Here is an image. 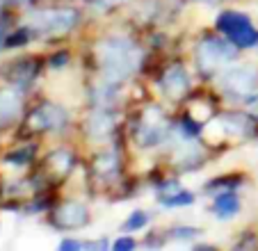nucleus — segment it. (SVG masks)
Returning a JSON list of instances; mask_svg holds the SVG:
<instances>
[{
    "label": "nucleus",
    "instance_id": "f257e3e1",
    "mask_svg": "<svg viewBox=\"0 0 258 251\" xmlns=\"http://www.w3.org/2000/svg\"><path fill=\"white\" fill-rule=\"evenodd\" d=\"M96 59L110 82L131 78L142 64V50L128 39H105L96 46Z\"/></svg>",
    "mask_w": 258,
    "mask_h": 251
},
{
    "label": "nucleus",
    "instance_id": "0eeeda50",
    "mask_svg": "<svg viewBox=\"0 0 258 251\" xmlns=\"http://www.w3.org/2000/svg\"><path fill=\"white\" fill-rule=\"evenodd\" d=\"M53 222L62 228H78L87 224V208L80 203H64L55 210Z\"/></svg>",
    "mask_w": 258,
    "mask_h": 251
},
{
    "label": "nucleus",
    "instance_id": "7ed1b4c3",
    "mask_svg": "<svg viewBox=\"0 0 258 251\" xmlns=\"http://www.w3.org/2000/svg\"><path fill=\"white\" fill-rule=\"evenodd\" d=\"M217 30L224 32L238 48H249V46H253L258 41V32L249 23L247 16L240 14V12H224V14H219Z\"/></svg>",
    "mask_w": 258,
    "mask_h": 251
},
{
    "label": "nucleus",
    "instance_id": "9b49d317",
    "mask_svg": "<svg viewBox=\"0 0 258 251\" xmlns=\"http://www.w3.org/2000/svg\"><path fill=\"white\" fill-rule=\"evenodd\" d=\"M213 210H215V215H217V217L229 219V217H233V215L240 210V201H238V197H235V194H219V197L215 199Z\"/></svg>",
    "mask_w": 258,
    "mask_h": 251
},
{
    "label": "nucleus",
    "instance_id": "1a4fd4ad",
    "mask_svg": "<svg viewBox=\"0 0 258 251\" xmlns=\"http://www.w3.org/2000/svg\"><path fill=\"white\" fill-rule=\"evenodd\" d=\"M23 98L16 89H0V126H7L19 116Z\"/></svg>",
    "mask_w": 258,
    "mask_h": 251
},
{
    "label": "nucleus",
    "instance_id": "20e7f679",
    "mask_svg": "<svg viewBox=\"0 0 258 251\" xmlns=\"http://www.w3.org/2000/svg\"><path fill=\"white\" fill-rule=\"evenodd\" d=\"M219 85L222 89L233 96H249V94L258 92V69L242 64V67L226 69L219 76Z\"/></svg>",
    "mask_w": 258,
    "mask_h": 251
},
{
    "label": "nucleus",
    "instance_id": "39448f33",
    "mask_svg": "<svg viewBox=\"0 0 258 251\" xmlns=\"http://www.w3.org/2000/svg\"><path fill=\"white\" fill-rule=\"evenodd\" d=\"M235 55H238L235 44L219 41V39H206L199 46V64L204 71H215V69L224 67L231 59H235Z\"/></svg>",
    "mask_w": 258,
    "mask_h": 251
},
{
    "label": "nucleus",
    "instance_id": "4468645a",
    "mask_svg": "<svg viewBox=\"0 0 258 251\" xmlns=\"http://www.w3.org/2000/svg\"><path fill=\"white\" fill-rule=\"evenodd\" d=\"M50 164H53V169L57 171V174H64V171L71 167V155L64 153V151H59V153L50 155Z\"/></svg>",
    "mask_w": 258,
    "mask_h": 251
},
{
    "label": "nucleus",
    "instance_id": "f03ea898",
    "mask_svg": "<svg viewBox=\"0 0 258 251\" xmlns=\"http://www.w3.org/2000/svg\"><path fill=\"white\" fill-rule=\"evenodd\" d=\"M30 28L41 34H67L78 23V12L73 10H41L30 16Z\"/></svg>",
    "mask_w": 258,
    "mask_h": 251
},
{
    "label": "nucleus",
    "instance_id": "f3484780",
    "mask_svg": "<svg viewBox=\"0 0 258 251\" xmlns=\"http://www.w3.org/2000/svg\"><path fill=\"white\" fill-rule=\"evenodd\" d=\"M133 246H135V242H133L131 237H121V240H117V242H114V249H117V251L133 249Z\"/></svg>",
    "mask_w": 258,
    "mask_h": 251
},
{
    "label": "nucleus",
    "instance_id": "ddd939ff",
    "mask_svg": "<svg viewBox=\"0 0 258 251\" xmlns=\"http://www.w3.org/2000/svg\"><path fill=\"white\" fill-rule=\"evenodd\" d=\"M28 64H32V62H30V59H19V62L10 64V67H14L16 71H5V76H7V78H12L14 82H23V80H28V78H32V73H34V69H25Z\"/></svg>",
    "mask_w": 258,
    "mask_h": 251
},
{
    "label": "nucleus",
    "instance_id": "2eb2a0df",
    "mask_svg": "<svg viewBox=\"0 0 258 251\" xmlns=\"http://www.w3.org/2000/svg\"><path fill=\"white\" fill-rule=\"evenodd\" d=\"M192 201H195V197H192L190 192H178V194H174V197L162 199L165 206H187V203H192Z\"/></svg>",
    "mask_w": 258,
    "mask_h": 251
},
{
    "label": "nucleus",
    "instance_id": "f8f14e48",
    "mask_svg": "<svg viewBox=\"0 0 258 251\" xmlns=\"http://www.w3.org/2000/svg\"><path fill=\"white\" fill-rule=\"evenodd\" d=\"M112 128H114L112 116L105 114V112H96V114L89 119V133H92V135H96V137L107 135Z\"/></svg>",
    "mask_w": 258,
    "mask_h": 251
},
{
    "label": "nucleus",
    "instance_id": "a211bd4d",
    "mask_svg": "<svg viewBox=\"0 0 258 251\" xmlns=\"http://www.w3.org/2000/svg\"><path fill=\"white\" fill-rule=\"evenodd\" d=\"M98 3H101V7H117L121 3H126V0H98Z\"/></svg>",
    "mask_w": 258,
    "mask_h": 251
},
{
    "label": "nucleus",
    "instance_id": "dca6fc26",
    "mask_svg": "<svg viewBox=\"0 0 258 251\" xmlns=\"http://www.w3.org/2000/svg\"><path fill=\"white\" fill-rule=\"evenodd\" d=\"M146 222H149V215H146V213H140V210H137V213H133L131 219L126 222V231H135V228H142Z\"/></svg>",
    "mask_w": 258,
    "mask_h": 251
},
{
    "label": "nucleus",
    "instance_id": "6e6552de",
    "mask_svg": "<svg viewBox=\"0 0 258 251\" xmlns=\"http://www.w3.org/2000/svg\"><path fill=\"white\" fill-rule=\"evenodd\" d=\"M162 92L169 98H180L187 94V87H190V80H187V73L180 67H174L162 76Z\"/></svg>",
    "mask_w": 258,
    "mask_h": 251
},
{
    "label": "nucleus",
    "instance_id": "6ab92c4d",
    "mask_svg": "<svg viewBox=\"0 0 258 251\" xmlns=\"http://www.w3.org/2000/svg\"><path fill=\"white\" fill-rule=\"evenodd\" d=\"M251 107H253V110H258V94L251 98Z\"/></svg>",
    "mask_w": 258,
    "mask_h": 251
},
{
    "label": "nucleus",
    "instance_id": "423d86ee",
    "mask_svg": "<svg viewBox=\"0 0 258 251\" xmlns=\"http://www.w3.org/2000/svg\"><path fill=\"white\" fill-rule=\"evenodd\" d=\"M64 121H67V114H64L62 107L57 105H41L39 110H34L32 116H30V126L37 128V131H55V128H62Z\"/></svg>",
    "mask_w": 258,
    "mask_h": 251
},
{
    "label": "nucleus",
    "instance_id": "9d476101",
    "mask_svg": "<svg viewBox=\"0 0 258 251\" xmlns=\"http://www.w3.org/2000/svg\"><path fill=\"white\" fill-rule=\"evenodd\" d=\"M217 123H219V128H224V131L233 137H244V135H249V131H251L249 119L242 114H226V116H222Z\"/></svg>",
    "mask_w": 258,
    "mask_h": 251
},
{
    "label": "nucleus",
    "instance_id": "aec40b11",
    "mask_svg": "<svg viewBox=\"0 0 258 251\" xmlns=\"http://www.w3.org/2000/svg\"><path fill=\"white\" fill-rule=\"evenodd\" d=\"M0 44H3V28H0Z\"/></svg>",
    "mask_w": 258,
    "mask_h": 251
},
{
    "label": "nucleus",
    "instance_id": "412c9836",
    "mask_svg": "<svg viewBox=\"0 0 258 251\" xmlns=\"http://www.w3.org/2000/svg\"><path fill=\"white\" fill-rule=\"evenodd\" d=\"M204 3H217V0H204Z\"/></svg>",
    "mask_w": 258,
    "mask_h": 251
}]
</instances>
